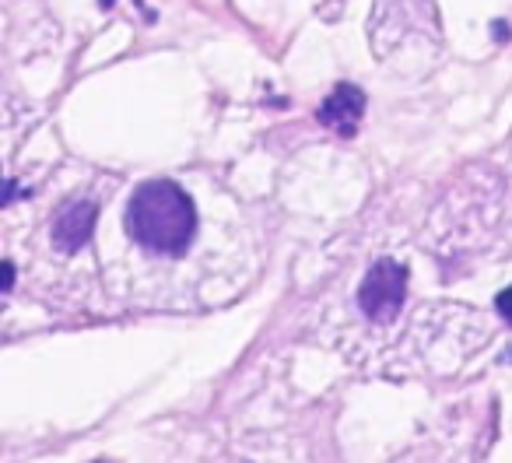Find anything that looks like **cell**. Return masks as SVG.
I'll use <instances>...</instances> for the list:
<instances>
[{"instance_id":"7a4b0ae2","label":"cell","mask_w":512,"mask_h":463,"mask_svg":"<svg viewBox=\"0 0 512 463\" xmlns=\"http://www.w3.org/2000/svg\"><path fill=\"white\" fill-rule=\"evenodd\" d=\"M407 299V271L397 260H379L358 288V306L372 323H390Z\"/></svg>"},{"instance_id":"52a82bcc","label":"cell","mask_w":512,"mask_h":463,"mask_svg":"<svg viewBox=\"0 0 512 463\" xmlns=\"http://www.w3.org/2000/svg\"><path fill=\"white\" fill-rule=\"evenodd\" d=\"M109 4H113V0H102V8H109Z\"/></svg>"},{"instance_id":"5b68a950","label":"cell","mask_w":512,"mask_h":463,"mask_svg":"<svg viewBox=\"0 0 512 463\" xmlns=\"http://www.w3.org/2000/svg\"><path fill=\"white\" fill-rule=\"evenodd\" d=\"M495 306H498V313L505 316V323H512V285L505 288L502 295H498V302H495Z\"/></svg>"},{"instance_id":"8992f818","label":"cell","mask_w":512,"mask_h":463,"mask_svg":"<svg viewBox=\"0 0 512 463\" xmlns=\"http://www.w3.org/2000/svg\"><path fill=\"white\" fill-rule=\"evenodd\" d=\"M11 285H15V267H11V260L4 264V292H11Z\"/></svg>"},{"instance_id":"277c9868","label":"cell","mask_w":512,"mask_h":463,"mask_svg":"<svg viewBox=\"0 0 512 463\" xmlns=\"http://www.w3.org/2000/svg\"><path fill=\"white\" fill-rule=\"evenodd\" d=\"M95 218H99V214H95L92 200H71V204L57 214V221H53V243L67 253L81 250V246L92 239Z\"/></svg>"},{"instance_id":"3957f363","label":"cell","mask_w":512,"mask_h":463,"mask_svg":"<svg viewBox=\"0 0 512 463\" xmlns=\"http://www.w3.org/2000/svg\"><path fill=\"white\" fill-rule=\"evenodd\" d=\"M320 123L327 130H334V134L341 137H355L358 134V123H362L365 116V95L362 88L355 85H337L334 92L323 99L320 106Z\"/></svg>"},{"instance_id":"6da1fadb","label":"cell","mask_w":512,"mask_h":463,"mask_svg":"<svg viewBox=\"0 0 512 463\" xmlns=\"http://www.w3.org/2000/svg\"><path fill=\"white\" fill-rule=\"evenodd\" d=\"M127 232L158 257H183L197 232V207L183 186L151 179L137 186L127 207Z\"/></svg>"}]
</instances>
